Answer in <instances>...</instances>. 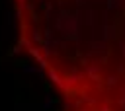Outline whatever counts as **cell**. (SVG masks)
<instances>
[{
    "mask_svg": "<svg viewBox=\"0 0 125 111\" xmlns=\"http://www.w3.org/2000/svg\"><path fill=\"white\" fill-rule=\"evenodd\" d=\"M23 47L43 60L125 66V0H14Z\"/></svg>",
    "mask_w": 125,
    "mask_h": 111,
    "instance_id": "1",
    "label": "cell"
}]
</instances>
